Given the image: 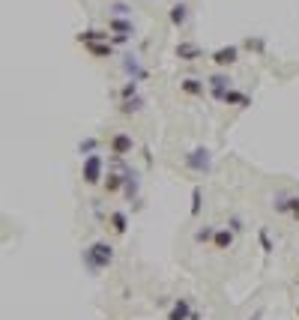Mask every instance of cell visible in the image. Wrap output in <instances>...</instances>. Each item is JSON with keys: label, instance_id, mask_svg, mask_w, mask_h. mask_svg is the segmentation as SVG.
Here are the masks:
<instances>
[{"label": "cell", "instance_id": "obj_2", "mask_svg": "<svg viewBox=\"0 0 299 320\" xmlns=\"http://www.w3.org/2000/svg\"><path fill=\"white\" fill-rule=\"evenodd\" d=\"M236 54H239V51H236L234 45H231V48H218V51L213 54V60H215L218 66H224V63H236Z\"/></svg>", "mask_w": 299, "mask_h": 320}, {"label": "cell", "instance_id": "obj_4", "mask_svg": "<svg viewBox=\"0 0 299 320\" xmlns=\"http://www.w3.org/2000/svg\"><path fill=\"white\" fill-rule=\"evenodd\" d=\"M129 150H132V141H129L126 135H117V138H114V153L123 156V153H129Z\"/></svg>", "mask_w": 299, "mask_h": 320}, {"label": "cell", "instance_id": "obj_1", "mask_svg": "<svg viewBox=\"0 0 299 320\" xmlns=\"http://www.w3.org/2000/svg\"><path fill=\"white\" fill-rule=\"evenodd\" d=\"M93 266H105V263H111V245H105V242H99V245H93Z\"/></svg>", "mask_w": 299, "mask_h": 320}, {"label": "cell", "instance_id": "obj_9", "mask_svg": "<svg viewBox=\"0 0 299 320\" xmlns=\"http://www.w3.org/2000/svg\"><path fill=\"white\" fill-rule=\"evenodd\" d=\"M231 239H234L231 234H218V236H215V249H228V245H231Z\"/></svg>", "mask_w": 299, "mask_h": 320}, {"label": "cell", "instance_id": "obj_8", "mask_svg": "<svg viewBox=\"0 0 299 320\" xmlns=\"http://www.w3.org/2000/svg\"><path fill=\"white\" fill-rule=\"evenodd\" d=\"M180 87H183V90H186V93H201V84H197V81H194V78H186V81H183V84H180Z\"/></svg>", "mask_w": 299, "mask_h": 320}, {"label": "cell", "instance_id": "obj_7", "mask_svg": "<svg viewBox=\"0 0 299 320\" xmlns=\"http://www.w3.org/2000/svg\"><path fill=\"white\" fill-rule=\"evenodd\" d=\"M114 231H117V234L126 231V215H123V213H114Z\"/></svg>", "mask_w": 299, "mask_h": 320}, {"label": "cell", "instance_id": "obj_10", "mask_svg": "<svg viewBox=\"0 0 299 320\" xmlns=\"http://www.w3.org/2000/svg\"><path fill=\"white\" fill-rule=\"evenodd\" d=\"M180 54H183V60H194V48H192V45H183Z\"/></svg>", "mask_w": 299, "mask_h": 320}, {"label": "cell", "instance_id": "obj_6", "mask_svg": "<svg viewBox=\"0 0 299 320\" xmlns=\"http://www.w3.org/2000/svg\"><path fill=\"white\" fill-rule=\"evenodd\" d=\"M96 174H99V159H90V162H87V177H84V180H87V183H96V180H99Z\"/></svg>", "mask_w": 299, "mask_h": 320}, {"label": "cell", "instance_id": "obj_3", "mask_svg": "<svg viewBox=\"0 0 299 320\" xmlns=\"http://www.w3.org/2000/svg\"><path fill=\"white\" fill-rule=\"evenodd\" d=\"M192 314V308H189V299H180L177 305L171 308V314H168V320H186Z\"/></svg>", "mask_w": 299, "mask_h": 320}, {"label": "cell", "instance_id": "obj_5", "mask_svg": "<svg viewBox=\"0 0 299 320\" xmlns=\"http://www.w3.org/2000/svg\"><path fill=\"white\" fill-rule=\"evenodd\" d=\"M171 21L173 24H183L186 21V3H177V6L171 9Z\"/></svg>", "mask_w": 299, "mask_h": 320}]
</instances>
